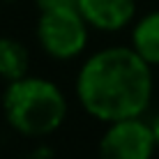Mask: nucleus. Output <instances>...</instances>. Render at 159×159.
Listing matches in <instances>:
<instances>
[{
	"mask_svg": "<svg viewBox=\"0 0 159 159\" xmlns=\"http://www.w3.org/2000/svg\"><path fill=\"white\" fill-rule=\"evenodd\" d=\"M37 9L44 12V9H56V7H74L76 0H35Z\"/></svg>",
	"mask_w": 159,
	"mask_h": 159,
	"instance_id": "6e6552de",
	"label": "nucleus"
},
{
	"mask_svg": "<svg viewBox=\"0 0 159 159\" xmlns=\"http://www.w3.org/2000/svg\"><path fill=\"white\" fill-rule=\"evenodd\" d=\"M90 25L81 16L79 7H56L39 12L35 25V35L42 51L53 60L79 58L88 48Z\"/></svg>",
	"mask_w": 159,
	"mask_h": 159,
	"instance_id": "7ed1b4c3",
	"label": "nucleus"
},
{
	"mask_svg": "<svg viewBox=\"0 0 159 159\" xmlns=\"http://www.w3.org/2000/svg\"><path fill=\"white\" fill-rule=\"evenodd\" d=\"M148 122H150L152 136H155V141H157V148H159V111H157V113H155V116H152L150 120H148Z\"/></svg>",
	"mask_w": 159,
	"mask_h": 159,
	"instance_id": "1a4fd4ad",
	"label": "nucleus"
},
{
	"mask_svg": "<svg viewBox=\"0 0 159 159\" xmlns=\"http://www.w3.org/2000/svg\"><path fill=\"white\" fill-rule=\"evenodd\" d=\"M155 150L157 141L143 116L108 122L97 148L99 159H152Z\"/></svg>",
	"mask_w": 159,
	"mask_h": 159,
	"instance_id": "20e7f679",
	"label": "nucleus"
},
{
	"mask_svg": "<svg viewBox=\"0 0 159 159\" xmlns=\"http://www.w3.org/2000/svg\"><path fill=\"white\" fill-rule=\"evenodd\" d=\"M30 74V53L16 37H0V79L5 83Z\"/></svg>",
	"mask_w": 159,
	"mask_h": 159,
	"instance_id": "0eeeda50",
	"label": "nucleus"
},
{
	"mask_svg": "<svg viewBox=\"0 0 159 159\" xmlns=\"http://www.w3.org/2000/svg\"><path fill=\"white\" fill-rule=\"evenodd\" d=\"M81 16L92 30L118 32L134 23L136 0H76Z\"/></svg>",
	"mask_w": 159,
	"mask_h": 159,
	"instance_id": "39448f33",
	"label": "nucleus"
},
{
	"mask_svg": "<svg viewBox=\"0 0 159 159\" xmlns=\"http://www.w3.org/2000/svg\"><path fill=\"white\" fill-rule=\"evenodd\" d=\"M129 46L134 48L150 67H159V9L134 19Z\"/></svg>",
	"mask_w": 159,
	"mask_h": 159,
	"instance_id": "423d86ee",
	"label": "nucleus"
},
{
	"mask_svg": "<svg viewBox=\"0 0 159 159\" xmlns=\"http://www.w3.org/2000/svg\"><path fill=\"white\" fill-rule=\"evenodd\" d=\"M74 92L81 108L104 125L141 118L155 92L152 67L131 46L99 48L79 67Z\"/></svg>",
	"mask_w": 159,
	"mask_h": 159,
	"instance_id": "f257e3e1",
	"label": "nucleus"
},
{
	"mask_svg": "<svg viewBox=\"0 0 159 159\" xmlns=\"http://www.w3.org/2000/svg\"><path fill=\"white\" fill-rule=\"evenodd\" d=\"M2 113L16 134L25 139H46L65 125L69 102L58 83L25 74L7 83L2 92Z\"/></svg>",
	"mask_w": 159,
	"mask_h": 159,
	"instance_id": "f03ea898",
	"label": "nucleus"
}]
</instances>
